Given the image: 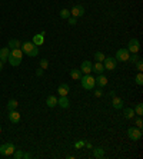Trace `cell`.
<instances>
[{
  "label": "cell",
  "mask_w": 143,
  "mask_h": 159,
  "mask_svg": "<svg viewBox=\"0 0 143 159\" xmlns=\"http://www.w3.org/2000/svg\"><path fill=\"white\" fill-rule=\"evenodd\" d=\"M80 82H82V87L86 89V90H92L93 87L96 86V83H95V78H93L92 75H82Z\"/></svg>",
  "instance_id": "1"
},
{
  "label": "cell",
  "mask_w": 143,
  "mask_h": 159,
  "mask_svg": "<svg viewBox=\"0 0 143 159\" xmlns=\"http://www.w3.org/2000/svg\"><path fill=\"white\" fill-rule=\"evenodd\" d=\"M14 149H16V146L12 142H9V143H4V145L0 146V153L4 155V156H10V155H13Z\"/></svg>",
  "instance_id": "2"
},
{
  "label": "cell",
  "mask_w": 143,
  "mask_h": 159,
  "mask_svg": "<svg viewBox=\"0 0 143 159\" xmlns=\"http://www.w3.org/2000/svg\"><path fill=\"white\" fill-rule=\"evenodd\" d=\"M129 56H130V53L127 49H119L116 52L115 59H116V62H127V60H129Z\"/></svg>",
  "instance_id": "3"
},
{
  "label": "cell",
  "mask_w": 143,
  "mask_h": 159,
  "mask_svg": "<svg viewBox=\"0 0 143 159\" xmlns=\"http://www.w3.org/2000/svg\"><path fill=\"white\" fill-rule=\"evenodd\" d=\"M127 136L132 140H139L142 138V129H139V128H129L127 129Z\"/></svg>",
  "instance_id": "4"
},
{
  "label": "cell",
  "mask_w": 143,
  "mask_h": 159,
  "mask_svg": "<svg viewBox=\"0 0 143 159\" xmlns=\"http://www.w3.org/2000/svg\"><path fill=\"white\" fill-rule=\"evenodd\" d=\"M103 63V66H104V70H115L116 69V59L115 57H104V60L102 62Z\"/></svg>",
  "instance_id": "5"
},
{
  "label": "cell",
  "mask_w": 143,
  "mask_h": 159,
  "mask_svg": "<svg viewBox=\"0 0 143 159\" xmlns=\"http://www.w3.org/2000/svg\"><path fill=\"white\" fill-rule=\"evenodd\" d=\"M126 49L129 50V53H137L139 50H140V43H139V40L137 39H130Z\"/></svg>",
  "instance_id": "6"
},
{
  "label": "cell",
  "mask_w": 143,
  "mask_h": 159,
  "mask_svg": "<svg viewBox=\"0 0 143 159\" xmlns=\"http://www.w3.org/2000/svg\"><path fill=\"white\" fill-rule=\"evenodd\" d=\"M85 14V7L83 6H80V4H76V6L73 7L70 10V16H73V17H82Z\"/></svg>",
  "instance_id": "7"
},
{
  "label": "cell",
  "mask_w": 143,
  "mask_h": 159,
  "mask_svg": "<svg viewBox=\"0 0 143 159\" xmlns=\"http://www.w3.org/2000/svg\"><path fill=\"white\" fill-rule=\"evenodd\" d=\"M92 67H93V65H92L90 60H83L82 65H80V72L83 73V75H90Z\"/></svg>",
  "instance_id": "8"
},
{
  "label": "cell",
  "mask_w": 143,
  "mask_h": 159,
  "mask_svg": "<svg viewBox=\"0 0 143 159\" xmlns=\"http://www.w3.org/2000/svg\"><path fill=\"white\" fill-rule=\"evenodd\" d=\"M107 82H109V79L104 76L103 73H100V75H98V78H95V83H96L99 87L106 86V85H107Z\"/></svg>",
  "instance_id": "9"
},
{
  "label": "cell",
  "mask_w": 143,
  "mask_h": 159,
  "mask_svg": "<svg viewBox=\"0 0 143 159\" xmlns=\"http://www.w3.org/2000/svg\"><path fill=\"white\" fill-rule=\"evenodd\" d=\"M45 32H42V33L39 34H34L32 39V43L33 45H36V46H42L43 45V42H45Z\"/></svg>",
  "instance_id": "10"
},
{
  "label": "cell",
  "mask_w": 143,
  "mask_h": 159,
  "mask_svg": "<svg viewBox=\"0 0 143 159\" xmlns=\"http://www.w3.org/2000/svg\"><path fill=\"white\" fill-rule=\"evenodd\" d=\"M9 119L12 123H19L20 122V113L14 109V110H9Z\"/></svg>",
  "instance_id": "11"
},
{
  "label": "cell",
  "mask_w": 143,
  "mask_h": 159,
  "mask_svg": "<svg viewBox=\"0 0 143 159\" xmlns=\"http://www.w3.org/2000/svg\"><path fill=\"white\" fill-rule=\"evenodd\" d=\"M112 106H113L115 109H122V107H123V99L119 98V96H113V98H112Z\"/></svg>",
  "instance_id": "12"
},
{
  "label": "cell",
  "mask_w": 143,
  "mask_h": 159,
  "mask_svg": "<svg viewBox=\"0 0 143 159\" xmlns=\"http://www.w3.org/2000/svg\"><path fill=\"white\" fill-rule=\"evenodd\" d=\"M9 56H10V49L9 47H1L0 49V60L4 63V62H7Z\"/></svg>",
  "instance_id": "13"
},
{
  "label": "cell",
  "mask_w": 143,
  "mask_h": 159,
  "mask_svg": "<svg viewBox=\"0 0 143 159\" xmlns=\"http://www.w3.org/2000/svg\"><path fill=\"white\" fill-rule=\"evenodd\" d=\"M69 85L67 83H60L57 87V93L60 95V96H67V93H69Z\"/></svg>",
  "instance_id": "14"
},
{
  "label": "cell",
  "mask_w": 143,
  "mask_h": 159,
  "mask_svg": "<svg viewBox=\"0 0 143 159\" xmlns=\"http://www.w3.org/2000/svg\"><path fill=\"white\" fill-rule=\"evenodd\" d=\"M36 46V45H33L32 42H25V43H22V46H20V49L23 50V53H26V54H29V53L32 52V49Z\"/></svg>",
  "instance_id": "15"
},
{
  "label": "cell",
  "mask_w": 143,
  "mask_h": 159,
  "mask_svg": "<svg viewBox=\"0 0 143 159\" xmlns=\"http://www.w3.org/2000/svg\"><path fill=\"white\" fill-rule=\"evenodd\" d=\"M57 105L60 106V107H63V109H67V107L70 106V102L67 99V96H60L57 99Z\"/></svg>",
  "instance_id": "16"
},
{
  "label": "cell",
  "mask_w": 143,
  "mask_h": 159,
  "mask_svg": "<svg viewBox=\"0 0 143 159\" xmlns=\"http://www.w3.org/2000/svg\"><path fill=\"white\" fill-rule=\"evenodd\" d=\"M46 105L49 106V107H54V106L57 105V98H56L54 95L47 96V99H46Z\"/></svg>",
  "instance_id": "17"
},
{
  "label": "cell",
  "mask_w": 143,
  "mask_h": 159,
  "mask_svg": "<svg viewBox=\"0 0 143 159\" xmlns=\"http://www.w3.org/2000/svg\"><path fill=\"white\" fill-rule=\"evenodd\" d=\"M92 70H93V72H96L98 75H100V73H103V70H104L103 63H102V62H96V63L93 65V67H92Z\"/></svg>",
  "instance_id": "18"
},
{
  "label": "cell",
  "mask_w": 143,
  "mask_h": 159,
  "mask_svg": "<svg viewBox=\"0 0 143 159\" xmlns=\"http://www.w3.org/2000/svg\"><path fill=\"white\" fill-rule=\"evenodd\" d=\"M10 54L14 56V57H19V59H23V50L20 47H16V49H10Z\"/></svg>",
  "instance_id": "19"
},
{
  "label": "cell",
  "mask_w": 143,
  "mask_h": 159,
  "mask_svg": "<svg viewBox=\"0 0 143 159\" xmlns=\"http://www.w3.org/2000/svg\"><path fill=\"white\" fill-rule=\"evenodd\" d=\"M70 78L74 80H80L82 78V72H80V69H72L70 70Z\"/></svg>",
  "instance_id": "20"
},
{
  "label": "cell",
  "mask_w": 143,
  "mask_h": 159,
  "mask_svg": "<svg viewBox=\"0 0 143 159\" xmlns=\"http://www.w3.org/2000/svg\"><path fill=\"white\" fill-rule=\"evenodd\" d=\"M7 62L12 65V66H19L20 63H22V59H19V57H14V56H9V59H7Z\"/></svg>",
  "instance_id": "21"
},
{
  "label": "cell",
  "mask_w": 143,
  "mask_h": 159,
  "mask_svg": "<svg viewBox=\"0 0 143 159\" xmlns=\"http://www.w3.org/2000/svg\"><path fill=\"white\" fill-rule=\"evenodd\" d=\"M123 115L126 119H132V118H135V110H133L132 107H126L123 110Z\"/></svg>",
  "instance_id": "22"
},
{
  "label": "cell",
  "mask_w": 143,
  "mask_h": 159,
  "mask_svg": "<svg viewBox=\"0 0 143 159\" xmlns=\"http://www.w3.org/2000/svg\"><path fill=\"white\" fill-rule=\"evenodd\" d=\"M20 46H22L20 40H17V39H10L9 40V49H16V47H20Z\"/></svg>",
  "instance_id": "23"
},
{
  "label": "cell",
  "mask_w": 143,
  "mask_h": 159,
  "mask_svg": "<svg viewBox=\"0 0 143 159\" xmlns=\"http://www.w3.org/2000/svg\"><path fill=\"white\" fill-rule=\"evenodd\" d=\"M17 106H19L17 100L10 99L9 100V103H7V110H14V109H17Z\"/></svg>",
  "instance_id": "24"
},
{
  "label": "cell",
  "mask_w": 143,
  "mask_h": 159,
  "mask_svg": "<svg viewBox=\"0 0 143 159\" xmlns=\"http://www.w3.org/2000/svg\"><path fill=\"white\" fill-rule=\"evenodd\" d=\"M103 155H104L103 148H96V149H93V156H95V158H103Z\"/></svg>",
  "instance_id": "25"
},
{
  "label": "cell",
  "mask_w": 143,
  "mask_h": 159,
  "mask_svg": "<svg viewBox=\"0 0 143 159\" xmlns=\"http://www.w3.org/2000/svg\"><path fill=\"white\" fill-rule=\"evenodd\" d=\"M59 16H60V17H62V19H69V17H70V10H69V9H62V10H60V13H59Z\"/></svg>",
  "instance_id": "26"
},
{
  "label": "cell",
  "mask_w": 143,
  "mask_h": 159,
  "mask_svg": "<svg viewBox=\"0 0 143 159\" xmlns=\"http://www.w3.org/2000/svg\"><path fill=\"white\" fill-rule=\"evenodd\" d=\"M133 110H135V113H136L137 116H142V115H143V105H142V103H137L136 107H135Z\"/></svg>",
  "instance_id": "27"
},
{
  "label": "cell",
  "mask_w": 143,
  "mask_h": 159,
  "mask_svg": "<svg viewBox=\"0 0 143 159\" xmlns=\"http://www.w3.org/2000/svg\"><path fill=\"white\" fill-rule=\"evenodd\" d=\"M135 82H136V85H139V86H142V85H143V75H142V72L137 73V76L135 78Z\"/></svg>",
  "instance_id": "28"
},
{
  "label": "cell",
  "mask_w": 143,
  "mask_h": 159,
  "mask_svg": "<svg viewBox=\"0 0 143 159\" xmlns=\"http://www.w3.org/2000/svg\"><path fill=\"white\" fill-rule=\"evenodd\" d=\"M13 158L14 159H23V151H20V149H14Z\"/></svg>",
  "instance_id": "29"
},
{
  "label": "cell",
  "mask_w": 143,
  "mask_h": 159,
  "mask_svg": "<svg viewBox=\"0 0 143 159\" xmlns=\"http://www.w3.org/2000/svg\"><path fill=\"white\" fill-rule=\"evenodd\" d=\"M104 57H106V56H104L102 52H96V53H95V59H96V62H103Z\"/></svg>",
  "instance_id": "30"
},
{
  "label": "cell",
  "mask_w": 143,
  "mask_h": 159,
  "mask_svg": "<svg viewBox=\"0 0 143 159\" xmlns=\"http://www.w3.org/2000/svg\"><path fill=\"white\" fill-rule=\"evenodd\" d=\"M140 59V56L137 54V53H132V56H129V60L127 62H132V63H136L137 60Z\"/></svg>",
  "instance_id": "31"
},
{
  "label": "cell",
  "mask_w": 143,
  "mask_h": 159,
  "mask_svg": "<svg viewBox=\"0 0 143 159\" xmlns=\"http://www.w3.org/2000/svg\"><path fill=\"white\" fill-rule=\"evenodd\" d=\"M37 54H39V46H34V47L32 49V52L29 53L27 56H30V57H36Z\"/></svg>",
  "instance_id": "32"
},
{
  "label": "cell",
  "mask_w": 143,
  "mask_h": 159,
  "mask_svg": "<svg viewBox=\"0 0 143 159\" xmlns=\"http://www.w3.org/2000/svg\"><path fill=\"white\" fill-rule=\"evenodd\" d=\"M40 67H42L43 70L47 69V67H49V60H47V59H42V60H40Z\"/></svg>",
  "instance_id": "33"
},
{
  "label": "cell",
  "mask_w": 143,
  "mask_h": 159,
  "mask_svg": "<svg viewBox=\"0 0 143 159\" xmlns=\"http://www.w3.org/2000/svg\"><path fill=\"white\" fill-rule=\"evenodd\" d=\"M136 69H137V72H142V70H143V62H142V59H139L136 62Z\"/></svg>",
  "instance_id": "34"
},
{
  "label": "cell",
  "mask_w": 143,
  "mask_h": 159,
  "mask_svg": "<svg viewBox=\"0 0 143 159\" xmlns=\"http://www.w3.org/2000/svg\"><path fill=\"white\" fill-rule=\"evenodd\" d=\"M143 126V120H142V116H139L136 119V128H139V129H142Z\"/></svg>",
  "instance_id": "35"
},
{
  "label": "cell",
  "mask_w": 143,
  "mask_h": 159,
  "mask_svg": "<svg viewBox=\"0 0 143 159\" xmlns=\"http://www.w3.org/2000/svg\"><path fill=\"white\" fill-rule=\"evenodd\" d=\"M67 22H69V25H70V26H74V25H76V22H77V19H76V17H73V16H70V17L67 19Z\"/></svg>",
  "instance_id": "36"
},
{
  "label": "cell",
  "mask_w": 143,
  "mask_h": 159,
  "mask_svg": "<svg viewBox=\"0 0 143 159\" xmlns=\"http://www.w3.org/2000/svg\"><path fill=\"white\" fill-rule=\"evenodd\" d=\"M102 95H103L102 87H99V89H96V90H95V96H96V98H102Z\"/></svg>",
  "instance_id": "37"
},
{
  "label": "cell",
  "mask_w": 143,
  "mask_h": 159,
  "mask_svg": "<svg viewBox=\"0 0 143 159\" xmlns=\"http://www.w3.org/2000/svg\"><path fill=\"white\" fill-rule=\"evenodd\" d=\"M83 145H85V140H80V142H76V143H74L76 148H82Z\"/></svg>",
  "instance_id": "38"
},
{
  "label": "cell",
  "mask_w": 143,
  "mask_h": 159,
  "mask_svg": "<svg viewBox=\"0 0 143 159\" xmlns=\"http://www.w3.org/2000/svg\"><path fill=\"white\" fill-rule=\"evenodd\" d=\"M36 75H37V76H42V75H43V69H42V67L37 69V70H36Z\"/></svg>",
  "instance_id": "39"
},
{
  "label": "cell",
  "mask_w": 143,
  "mask_h": 159,
  "mask_svg": "<svg viewBox=\"0 0 143 159\" xmlns=\"http://www.w3.org/2000/svg\"><path fill=\"white\" fill-rule=\"evenodd\" d=\"M23 158H25V159H30V158H32V153H23Z\"/></svg>",
  "instance_id": "40"
},
{
  "label": "cell",
  "mask_w": 143,
  "mask_h": 159,
  "mask_svg": "<svg viewBox=\"0 0 143 159\" xmlns=\"http://www.w3.org/2000/svg\"><path fill=\"white\" fill-rule=\"evenodd\" d=\"M109 96H110V98L116 96V92H115V90H110V92H109Z\"/></svg>",
  "instance_id": "41"
},
{
  "label": "cell",
  "mask_w": 143,
  "mask_h": 159,
  "mask_svg": "<svg viewBox=\"0 0 143 159\" xmlns=\"http://www.w3.org/2000/svg\"><path fill=\"white\" fill-rule=\"evenodd\" d=\"M85 145L87 149H92V143H89V142H85Z\"/></svg>",
  "instance_id": "42"
},
{
  "label": "cell",
  "mask_w": 143,
  "mask_h": 159,
  "mask_svg": "<svg viewBox=\"0 0 143 159\" xmlns=\"http://www.w3.org/2000/svg\"><path fill=\"white\" fill-rule=\"evenodd\" d=\"M1 69H3V62L0 60V70H1Z\"/></svg>",
  "instance_id": "43"
},
{
  "label": "cell",
  "mask_w": 143,
  "mask_h": 159,
  "mask_svg": "<svg viewBox=\"0 0 143 159\" xmlns=\"http://www.w3.org/2000/svg\"><path fill=\"white\" fill-rule=\"evenodd\" d=\"M0 132H1V126H0Z\"/></svg>",
  "instance_id": "44"
}]
</instances>
